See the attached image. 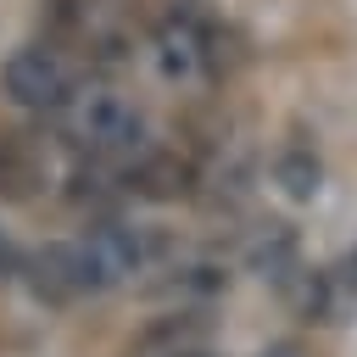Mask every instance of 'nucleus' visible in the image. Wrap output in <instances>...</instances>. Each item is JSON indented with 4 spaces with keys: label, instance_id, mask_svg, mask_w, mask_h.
Returning <instances> with one entry per match:
<instances>
[{
    "label": "nucleus",
    "instance_id": "obj_1",
    "mask_svg": "<svg viewBox=\"0 0 357 357\" xmlns=\"http://www.w3.org/2000/svg\"><path fill=\"white\" fill-rule=\"evenodd\" d=\"M56 134L89 162H128L134 151L151 145L145 139V112L112 84H78V95L56 117Z\"/></svg>",
    "mask_w": 357,
    "mask_h": 357
},
{
    "label": "nucleus",
    "instance_id": "obj_2",
    "mask_svg": "<svg viewBox=\"0 0 357 357\" xmlns=\"http://www.w3.org/2000/svg\"><path fill=\"white\" fill-rule=\"evenodd\" d=\"M78 84L84 78H78L73 56L56 39H28V45H17L0 61V95H6V106L28 112V117H45V123L61 117V106L78 95Z\"/></svg>",
    "mask_w": 357,
    "mask_h": 357
},
{
    "label": "nucleus",
    "instance_id": "obj_3",
    "mask_svg": "<svg viewBox=\"0 0 357 357\" xmlns=\"http://www.w3.org/2000/svg\"><path fill=\"white\" fill-rule=\"evenodd\" d=\"M151 56L167 84H206L218 78V33L195 6H167L151 22Z\"/></svg>",
    "mask_w": 357,
    "mask_h": 357
},
{
    "label": "nucleus",
    "instance_id": "obj_4",
    "mask_svg": "<svg viewBox=\"0 0 357 357\" xmlns=\"http://www.w3.org/2000/svg\"><path fill=\"white\" fill-rule=\"evenodd\" d=\"M195 184H201L195 162L178 151H162V145H145L128 162H117V190L134 201H190Z\"/></svg>",
    "mask_w": 357,
    "mask_h": 357
},
{
    "label": "nucleus",
    "instance_id": "obj_5",
    "mask_svg": "<svg viewBox=\"0 0 357 357\" xmlns=\"http://www.w3.org/2000/svg\"><path fill=\"white\" fill-rule=\"evenodd\" d=\"M28 273V290L50 307H67V301H84L89 296V279H84V262H78V245L73 240H45L28 251L22 262Z\"/></svg>",
    "mask_w": 357,
    "mask_h": 357
},
{
    "label": "nucleus",
    "instance_id": "obj_6",
    "mask_svg": "<svg viewBox=\"0 0 357 357\" xmlns=\"http://www.w3.org/2000/svg\"><path fill=\"white\" fill-rule=\"evenodd\" d=\"M245 268H251L257 279H268V284H284V279L301 268V240H296V229L279 223V218L257 223V229L245 234Z\"/></svg>",
    "mask_w": 357,
    "mask_h": 357
},
{
    "label": "nucleus",
    "instance_id": "obj_7",
    "mask_svg": "<svg viewBox=\"0 0 357 357\" xmlns=\"http://www.w3.org/2000/svg\"><path fill=\"white\" fill-rule=\"evenodd\" d=\"M340 273H329V268H296L284 284H279V296L290 301V312L296 318H307V324H335L340 318Z\"/></svg>",
    "mask_w": 357,
    "mask_h": 357
},
{
    "label": "nucleus",
    "instance_id": "obj_8",
    "mask_svg": "<svg viewBox=\"0 0 357 357\" xmlns=\"http://www.w3.org/2000/svg\"><path fill=\"white\" fill-rule=\"evenodd\" d=\"M268 173H273V190H279L284 201H312V195L324 190V156H318V145H307V139H284V145L273 151Z\"/></svg>",
    "mask_w": 357,
    "mask_h": 357
},
{
    "label": "nucleus",
    "instance_id": "obj_9",
    "mask_svg": "<svg viewBox=\"0 0 357 357\" xmlns=\"http://www.w3.org/2000/svg\"><path fill=\"white\" fill-rule=\"evenodd\" d=\"M45 190V162L22 134L0 128V201H28Z\"/></svg>",
    "mask_w": 357,
    "mask_h": 357
},
{
    "label": "nucleus",
    "instance_id": "obj_10",
    "mask_svg": "<svg viewBox=\"0 0 357 357\" xmlns=\"http://www.w3.org/2000/svg\"><path fill=\"white\" fill-rule=\"evenodd\" d=\"M340 284H346V290H351V296H357V251H351V257H346V262H340Z\"/></svg>",
    "mask_w": 357,
    "mask_h": 357
},
{
    "label": "nucleus",
    "instance_id": "obj_11",
    "mask_svg": "<svg viewBox=\"0 0 357 357\" xmlns=\"http://www.w3.org/2000/svg\"><path fill=\"white\" fill-rule=\"evenodd\" d=\"M6 268H11V240H6V229H0V279H6Z\"/></svg>",
    "mask_w": 357,
    "mask_h": 357
},
{
    "label": "nucleus",
    "instance_id": "obj_12",
    "mask_svg": "<svg viewBox=\"0 0 357 357\" xmlns=\"http://www.w3.org/2000/svg\"><path fill=\"white\" fill-rule=\"evenodd\" d=\"M178 357H212V351H201V346H190V351H178Z\"/></svg>",
    "mask_w": 357,
    "mask_h": 357
},
{
    "label": "nucleus",
    "instance_id": "obj_13",
    "mask_svg": "<svg viewBox=\"0 0 357 357\" xmlns=\"http://www.w3.org/2000/svg\"><path fill=\"white\" fill-rule=\"evenodd\" d=\"M268 357H290V351H268Z\"/></svg>",
    "mask_w": 357,
    "mask_h": 357
}]
</instances>
